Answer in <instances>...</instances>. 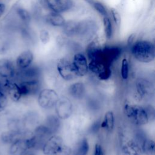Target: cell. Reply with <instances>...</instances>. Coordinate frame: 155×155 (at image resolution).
<instances>
[{"instance_id":"obj_1","label":"cell","mask_w":155,"mask_h":155,"mask_svg":"<svg viewBox=\"0 0 155 155\" xmlns=\"http://www.w3.org/2000/svg\"><path fill=\"white\" fill-rule=\"evenodd\" d=\"M41 150L44 155H70L72 152L70 147L64 142L62 138L55 134L46 140Z\"/></svg>"},{"instance_id":"obj_2","label":"cell","mask_w":155,"mask_h":155,"mask_svg":"<svg viewBox=\"0 0 155 155\" xmlns=\"http://www.w3.org/2000/svg\"><path fill=\"white\" fill-rule=\"evenodd\" d=\"M124 112L128 119L136 126H142L149 122L144 106L125 102L124 105Z\"/></svg>"},{"instance_id":"obj_3","label":"cell","mask_w":155,"mask_h":155,"mask_svg":"<svg viewBox=\"0 0 155 155\" xmlns=\"http://www.w3.org/2000/svg\"><path fill=\"white\" fill-rule=\"evenodd\" d=\"M131 53L139 62L149 63L155 58L154 45L147 41H140L136 42L131 47Z\"/></svg>"},{"instance_id":"obj_4","label":"cell","mask_w":155,"mask_h":155,"mask_svg":"<svg viewBox=\"0 0 155 155\" xmlns=\"http://www.w3.org/2000/svg\"><path fill=\"white\" fill-rule=\"evenodd\" d=\"M58 99L57 92L53 89H42L38 93V104L44 109L48 110L54 107Z\"/></svg>"},{"instance_id":"obj_5","label":"cell","mask_w":155,"mask_h":155,"mask_svg":"<svg viewBox=\"0 0 155 155\" xmlns=\"http://www.w3.org/2000/svg\"><path fill=\"white\" fill-rule=\"evenodd\" d=\"M56 68L60 76L65 81H71L78 77L72 62L65 58H61L58 61Z\"/></svg>"},{"instance_id":"obj_6","label":"cell","mask_w":155,"mask_h":155,"mask_svg":"<svg viewBox=\"0 0 155 155\" xmlns=\"http://www.w3.org/2000/svg\"><path fill=\"white\" fill-rule=\"evenodd\" d=\"M136 89L137 94L143 100L151 99L154 94V87L153 84L148 79L139 78L136 82Z\"/></svg>"},{"instance_id":"obj_7","label":"cell","mask_w":155,"mask_h":155,"mask_svg":"<svg viewBox=\"0 0 155 155\" xmlns=\"http://www.w3.org/2000/svg\"><path fill=\"white\" fill-rule=\"evenodd\" d=\"M88 66V70L97 76L100 80H107L111 75L110 66L107 65L98 60L91 61Z\"/></svg>"},{"instance_id":"obj_8","label":"cell","mask_w":155,"mask_h":155,"mask_svg":"<svg viewBox=\"0 0 155 155\" xmlns=\"http://www.w3.org/2000/svg\"><path fill=\"white\" fill-rule=\"evenodd\" d=\"M55 111L60 119H68L73 113V105L71 101L66 97L59 98L55 105Z\"/></svg>"},{"instance_id":"obj_9","label":"cell","mask_w":155,"mask_h":155,"mask_svg":"<svg viewBox=\"0 0 155 155\" xmlns=\"http://www.w3.org/2000/svg\"><path fill=\"white\" fill-rule=\"evenodd\" d=\"M18 84L22 97L34 96L38 94L41 89V83L39 79L21 81Z\"/></svg>"},{"instance_id":"obj_10","label":"cell","mask_w":155,"mask_h":155,"mask_svg":"<svg viewBox=\"0 0 155 155\" xmlns=\"http://www.w3.org/2000/svg\"><path fill=\"white\" fill-rule=\"evenodd\" d=\"M17 70L14 62L7 58H0V77L12 79L16 76Z\"/></svg>"},{"instance_id":"obj_11","label":"cell","mask_w":155,"mask_h":155,"mask_svg":"<svg viewBox=\"0 0 155 155\" xmlns=\"http://www.w3.org/2000/svg\"><path fill=\"white\" fill-rule=\"evenodd\" d=\"M96 30V24L90 20H84L78 22L76 35L82 38H89L92 36Z\"/></svg>"},{"instance_id":"obj_12","label":"cell","mask_w":155,"mask_h":155,"mask_svg":"<svg viewBox=\"0 0 155 155\" xmlns=\"http://www.w3.org/2000/svg\"><path fill=\"white\" fill-rule=\"evenodd\" d=\"M78 76H85L88 71V62L86 57L81 53L74 54L72 62Z\"/></svg>"},{"instance_id":"obj_13","label":"cell","mask_w":155,"mask_h":155,"mask_svg":"<svg viewBox=\"0 0 155 155\" xmlns=\"http://www.w3.org/2000/svg\"><path fill=\"white\" fill-rule=\"evenodd\" d=\"M30 150L28 142L26 137L18 139L10 145L9 155H23Z\"/></svg>"},{"instance_id":"obj_14","label":"cell","mask_w":155,"mask_h":155,"mask_svg":"<svg viewBox=\"0 0 155 155\" xmlns=\"http://www.w3.org/2000/svg\"><path fill=\"white\" fill-rule=\"evenodd\" d=\"M33 59V53L31 50H24L17 56L15 61L16 67L19 70L25 69L31 65Z\"/></svg>"},{"instance_id":"obj_15","label":"cell","mask_w":155,"mask_h":155,"mask_svg":"<svg viewBox=\"0 0 155 155\" xmlns=\"http://www.w3.org/2000/svg\"><path fill=\"white\" fill-rule=\"evenodd\" d=\"M47 5L53 12L62 13L70 10L72 5V0H45Z\"/></svg>"},{"instance_id":"obj_16","label":"cell","mask_w":155,"mask_h":155,"mask_svg":"<svg viewBox=\"0 0 155 155\" xmlns=\"http://www.w3.org/2000/svg\"><path fill=\"white\" fill-rule=\"evenodd\" d=\"M122 155H141L142 149L136 140H129L121 148Z\"/></svg>"},{"instance_id":"obj_17","label":"cell","mask_w":155,"mask_h":155,"mask_svg":"<svg viewBox=\"0 0 155 155\" xmlns=\"http://www.w3.org/2000/svg\"><path fill=\"white\" fill-rule=\"evenodd\" d=\"M25 131H15L8 130L3 131L0 136V139L2 143L10 145L19 139L24 137Z\"/></svg>"},{"instance_id":"obj_18","label":"cell","mask_w":155,"mask_h":155,"mask_svg":"<svg viewBox=\"0 0 155 155\" xmlns=\"http://www.w3.org/2000/svg\"><path fill=\"white\" fill-rule=\"evenodd\" d=\"M16 76L21 78L22 81L39 79V70L38 68L30 65L25 69L19 70L17 72Z\"/></svg>"},{"instance_id":"obj_19","label":"cell","mask_w":155,"mask_h":155,"mask_svg":"<svg viewBox=\"0 0 155 155\" xmlns=\"http://www.w3.org/2000/svg\"><path fill=\"white\" fill-rule=\"evenodd\" d=\"M68 91L72 97L76 99H80L82 98L85 94V88L82 82H76L70 85Z\"/></svg>"},{"instance_id":"obj_20","label":"cell","mask_w":155,"mask_h":155,"mask_svg":"<svg viewBox=\"0 0 155 155\" xmlns=\"http://www.w3.org/2000/svg\"><path fill=\"white\" fill-rule=\"evenodd\" d=\"M6 94H7L10 99L13 102H18L22 97L19 84L11 81L7 88Z\"/></svg>"},{"instance_id":"obj_21","label":"cell","mask_w":155,"mask_h":155,"mask_svg":"<svg viewBox=\"0 0 155 155\" xmlns=\"http://www.w3.org/2000/svg\"><path fill=\"white\" fill-rule=\"evenodd\" d=\"M114 114L112 111H107L100 124V127L108 132H111L114 127Z\"/></svg>"},{"instance_id":"obj_22","label":"cell","mask_w":155,"mask_h":155,"mask_svg":"<svg viewBox=\"0 0 155 155\" xmlns=\"http://www.w3.org/2000/svg\"><path fill=\"white\" fill-rule=\"evenodd\" d=\"M90 150L88 140L87 138L81 139L76 145L73 154V155H87Z\"/></svg>"},{"instance_id":"obj_23","label":"cell","mask_w":155,"mask_h":155,"mask_svg":"<svg viewBox=\"0 0 155 155\" xmlns=\"http://www.w3.org/2000/svg\"><path fill=\"white\" fill-rule=\"evenodd\" d=\"M47 22L53 26L62 27L65 22L64 17L59 13L52 12L47 16Z\"/></svg>"},{"instance_id":"obj_24","label":"cell","mask_w":155,"mask_h":155,"mask_svg":"<svg viewBox=\"0 0 155 155\" xmlns=\"http://www.w3.org/2000/svg\"><path fill=\"white\" fill-rule=\"evenodd\" d=\"M100 52L101 51L99 45L95 41L91 42L87 47L86 53L87 57L90 61L96 60Z\"/></svg>"},{"instance_id":"obj_25","label":"cell","mask_w":155,"mask_h":155,"mask_svg":"<svg viewBox=\"0 0 155 155\" xmlns=\"http://www.w3.org/2000/svg\"><path fill=\"white\" fill-rule=\"evenodd\" d=\"M59 119H60L58 116L53 115L49 116L46 119L45 125L49 128L53 134L56 132L60 127L61 122Z\"/></svg>"},{"instance_id":"obj_26","label":"cell","mask_w":155,"mask_h":155,"mask_svg":"<svg viewBox=\"0 0 155 155\" xmlns=\"http://www.w3.org/2000/svg\"><path fill=\"white\" fill-rule=\"evenodd\" d=\"M63 27L64 33L68 36H73L76 35L78 22L72 20L65 22Z\"/></svg>"},{"instance_id":"obj_27","label":"cell","mask_w":155,"mask_h":155,"mask_svg":"<svg viewBox=\"0 0 155 155\" xmlns=\"http://www.w3.org/2000/svg\"><path fill=\"white\" fill-rule=\"evenodd\" d=\"M154 147V140L146 138L141 145L142 152L145 155H155Z\"/></svg>"},{"instance_id":"obj_28","label":"cell","mask_w":155,"mask_h":155,"mask_svg":"<svg viewBox=\"0 0 155 155\" xmlns=\"http://www.w3.org/2000/svg\"><path fill=\"white\" fill-rule=\"evenodd\" d=\"M15 11L16 15L22 22L25 23H28L30 21V14L25 8L22 7H18L16 8Z\"/></svg>"},{"instance_id":"obj_29","label":"cell","mask_w":155,"mask_h":155,"mask_svg":"<svg viewBox=\"0 0 155 155\" xmlns=\"http://www.w3.org/2000/svg\"><path fill=\"white\" fill-rule=\"evenodd\" d=\"M103 23L105 37L107 39H110L113 35V27L110 19L108 16L104 17Z\"/></svg>"},{"instance_id":"obj_30","label":"cell","mask_w":155,"mask_h":155,"mask_svg":"<svg viewBox=\"0 0 155 155\" xmlns=\"http://www.w3.org/2000/svg\"><path fill=\"white\" fill-rule=\"evenodd\" d=\"M120 75L124 80H127L129 76V64L126 58H124L122 61Z\"/></svg>"},{"instance_id":"obj_31","label":"cell","mask_w":155,"mask_h":155,"mask_svg":"<svg viewBox=\"0 0 155 155\" xmlns=\"http://www.w3.org/2000/svg\"><path fill=\"white\" fill-rule=\"evenodd\" d=\"M8 97L4 92L0 91V111L4 110L8 104Z\"/></svg>"},{"instance_id":"obj_32","label":"cell","mask_w":155,"mask_h":155,"mask_svg":"<svg viewBox=\"0 0 155 155\" xmlns=\"http://www.w3.org/2000/svg\"><path fill=\"white\" fill-rule=\"evenodd\" d=\"M93 5L94 8L96 9V10L97 11L99 12V13H100L101 15H102L104 16H107V10L101 3L96 2H94L93 4Z\"/></svg>"},{"instance_id":"obj_33","label":"cell","mask_w":155,"mask_h":155,"mask_svg":"<svg viewBox=\"0 0 155 155\" xmlns=\"http://www.w3.org/2000/svg\"><path fill=\"white\" fill-rule=\"evenodd\" d=\"M39 39L42 44H47L50 40V35L47 30L42 29L39 32Z\"/></svg>"},{"instance_id":"obj_34","label":"cell","mask_w":155,"mask_h":155,"mask_svg":"<svg viewBox=\"0 0 155 155\" xmlns=\"http://www.w3.org/2000/svg\"><path fill=\"white\" fill-rule=\"evenodd\" d=\"M110 11L115 24L116 25V26L119 27L120 24V16L118 11L114 8H111L110 9Z\"/></svg>"},{"instance_id":"obj_35","label":"cell","mask_w":155,"mask_h":155,"mask_svg":"<svg viewBox=\"0 0 155 155\" xmlns=\"http://www.w3.org/2000/svg\"><path fill=\"white\" fill-rule=\"evenodd\" d=\"M144 107L147 111L149 122L153 120L154 119V117H155V112H154V107L151 105H145Z\"/></svg>"},{"instance_id":"obj_36","label":"cell","mask_w":155,"mask_h":155,"mask_svg":"<svg viewBox=\"0 0 155 155\" xmlns=\"http://www.w3.org/2000/svg\"><path fill=\"white\" fill-rule=\"evenodd\" d=\"M93 155H104L103 148L99 143H96L95 144Z\"/></svg>"},{"instance_id":"obj_37","label":"cell","mask_w":155,"mask_h":155,"mask_svg":"<svg viewBox=\"0 0 155 155\" xmlns=\"http://www.w3.org/2000/svg\"><path fill=\"white\" fill-rule=\"evenodd\" d=\"M6 10V5L4 2H0V18H1L5 13Z\"/></svg>"},{"instance_id":"obj_38","label":"cell","mask_w":155,"mask_h":155,"mask_svg":"<svg viewBox=\"0 0 155 155\" xmlns=\"http://www.w3.org/2000/svg\"><path fill=\"white\" fill-rule=\"evenodd\" d=\"M135 38H136L135 34H134V33L131 34V35H130V36L128 37V41H127L128 44V45L131 44L133 42V41H134V39H135Z\"/></svg>"},{"instance_id":"obj_39","label":"cell","mask_w":155,"mask_h":155,"mask_svg":"<svg viewBox=\"0 0 155 155\" xmlns=\"http://www.w3.org/2000/svg\"><path fill=\"white\" fill-rule=\"evenodd\" d=\"M23 155H35V154H33L32 153H30V152H29V151H28L26 152L25 154H24Z\"/></svg>"}]
</instances>
